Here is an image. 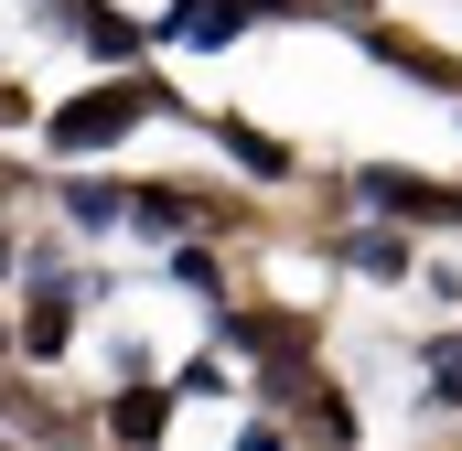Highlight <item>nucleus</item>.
I'll list each match as a JSON object with an SVG mask.
<instances>
[{
  "instance_id": "4",
  "label": "nucleus",
  "mask_w": 462,
  "mask_h": 451,
  "mask_svg": "<svg viewBox=\"0 0 462 451\" xmlns=\"http://www.w3.org/2000/svg\"><path fill=\"white\" fill-rule=\"evenodd\" d=\"M108 430L118 441H162V430H172V398H162V387H129V398L108 409Z\"/></svg>"
},
{
  "instance_id": "5",
  "label": "nucleus",
  "mask_w": 462,
  "mask_h": 451,
  "mask_svg": "<svg viewBox=\"0 0 462 451\" xmlns=\"http://www.w3.org/2000/svg\"><path fill=\"white\" fill-rule=\"evenodd\" d=\"M226 151L247 161V172H291V151H280V140H258L247 118H226Z\"/></svg>"
},
{
  "instance_id": "6",
  "label": "nucleus",
  "mask_w": 462,
  "mask_h": 451,
  "mask_svg": "<svg viewBox=\"0 0 462 451\" xmlns=\"http://www.w3.org/2000/svg\"><path fill=\"white\" fill-rule=\"evenodd\" d=\"M129 216L151 226V236H172V226H194V205H183V194H162V183H151V194H129Z\"/></svg>"
},
{
  "instance_id": "2",
  "label": "nucleus",
  "mask_w": 462,
  "mask_h": 451,
  "mask_svg": "<svg viewBox=\"0 0 462 451\" xmlns=\"http://www.w3.org/2000/svg\"><path fill=\"white\" fill-rule=\"evenodd\" d=\"M76 301H87V280H65V269H32V312H22V354H65V323H76Z\"/></svg>"
},
{
  "instance_id": "7",
  "label": "nucleus",
  "mask_w": 462,
  "mask_h": 451,
  "mask_svg": "<svg viewBox=\"0 0 462 451\" xmlns=\"http://www.w3.org/2000/svg\"><path fill=\"white\" fill-rule=\"evenodd\" d=\"M345 258L365 269V280H398V269H409V247H398V236H355Z\"/></svg>"
},
{
  "instance_id": "8",
  "label": "nucleus",
  "mask_w": 462,
  "mask_h": 451,
  "mask_svg": "<svg viewBox=\"0 0 462 451\" xmlns=\"http://www.w3.org/2000/svg\"><path fill=\"white\" fill-rule=\"evenodd\" d=\"M118 216H129V205H118L108 183H76V226H118Z\"/></svg>"
},
{
  "instance_id": "10",
  "label": "nucleus",
  "mask_w": 462,
  "mask_h": 451,
  "mask_svg": "<svg viewBox=\"0 0 462 451\" xmlns=\"http://www.w3.org/2000/svg\"><path fill=\"white\" fill-rule=\"evenodd\" d=\"M236 22H291V11H301V0H226Z\"/></svg>"
},
{
  "instance_id": "11",
  "label": "nucleus",
  "mask_w": 462,
  "mask_h": 451,
  "mask_svg": "<svg viewBox=\"0 0 462 451\" xmlns=\"http://www.w3.org/2000/svg\"><path fill=\"white\" fill-rule=\"evenodd\" d=\"M0 280H11V236H0Z\"/></svg>"
},
{
  "instance_id": "3",
  "label": "nucleus",
  "mask_w": 462,
  "mask_h": 451,
  "mask_svg": "<svg viewBox=\"0 0 462 451\" xmlns=\"http://www.w3.org/2000/svg\"><path fill=\"white\" fill-rule=\"evenodd\" d=\"M355 194H365V205H387V216H420V226H462V194L420 183V172H365Z\"/></svg>"
},
{
  "instance_id": "1",
  "label": "nucleus",
  "mask_w": 462,
  "mask_h": 451,
  "mask_svg": "<svg viewBox=\"0 0 462 451\" xmlns=\"http://www.w3.org/2000/svg\"><path fill=\"white\" fill-rule=\"evenodd\" d=\"M162 108V87H140V76H118V87H97V97H76V108L54 118V151L76 161V151H108L118 129H140V118Z\"/></svg>"
},
{
  "instance_id": "9",
  "label": "nucleus",
  "mask_w": 462,
  "mask_h": 451,
  "mask_svg": "<svg viewBox=\"0 0 462 451\" xmlns=\"http://www.w3.org/2000/svg\"><path fill=\"white\" fill-rule=\"evenodd\" d=\"M430 387H441V398H462V334L430 344Z\"/></svg>"
}]
</instances>
